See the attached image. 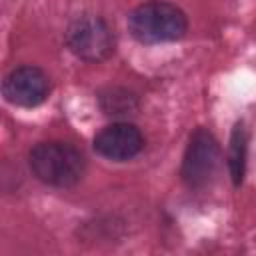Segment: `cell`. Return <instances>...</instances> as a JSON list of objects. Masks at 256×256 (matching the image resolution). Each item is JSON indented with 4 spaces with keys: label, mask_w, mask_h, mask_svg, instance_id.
Instances as JSON below:
<instances>
[{
    "label": "cell",
    "mask_w": 256,
    "mask_h": 256,
    "mask_svg": "<svg viewBox=\"0 0 256 256\" xmlns=\"http://www.w3.org/2000/svg\"><path fill=\"white\" fill-rule=\"evenodd\" d=\"M66 44L78 58L86 62H102L114 52V34L104 18L84 14L70 22Z\"/></svg>",
    "instance_id": "cell-3"
},
{
    "label": "cell",
    "mask_w": 256,
    "mask_h": 256,
    "mask_svg": "<svg viewBox=\"0 0 256 256\" xmlns=\"http://www.w3.org/2000/svg\"><path fill=\"white\" fill-rule=\"evenodd\" d=\"M50 80L38 66H20L2 80V96L20 108H34L48 98Z\"/></svg>",
    "instance_id": "cell-5"
},
{
    "label": "cell",
    "mask_w": 256,
    "mask_h": 256,
    "mask_svg": "<svg viewBox=\"0 0 256 256\" xmlns=\"http://www.w3.org/2000/svg\"><path fill=\"white\" fill-rule=\"evenodd\" d=\"M246 150H248V136H246L244 124L238 122L234 126V130H232L230 150H228V170H230L234 186L242 184L244 168H246Z\"/></svg>",
    "instance_id": "cell-7"
},
{
    "label": "cell",
    "mask_w": 256,
    "mask_h": 256,
    "mask_svg": "<svg viewBox=\"0 0 256 256\" xmlns=\"http://www.w3.org/2000/svg\"><path fill=\"white\" fill-rule=\"evenodd\" d=\"M128 30L142 44L176 42L186 34L188 20L176 4L152 0L130 12Z\"/></svg>",
    "instance_id": "cell-2"
},
{
    "label": "cell",
    "mask_w": 256,
    "mask_h": 256,
    "mask_svg": "<svg viewBox=\"0 0 256 256\" xmlns=\"http://www.w3.org/2000/svg\"><path fill=\"white\" fill-rule=\"evenodd\" d=\"M220 160V148L216 138L206 128H196L182 160V180L188 188H204L216 174Z\"/></svg>",
    "instance_id": "cell-4"
},
{
    "label": "cell",
    "mask_w": 256,
    "mask_h": 256,
    "mask_svg": "<svg viewBox=\"0 0 256 256\" xmlns=\"http://www.w3.org/2000/svg\"><path fill=\"white\" fill-rule=\"evenodd\" d=\"M144 148L142 132L130 122H114L102 128L94 138V150L114 162H126Z\"/></svg>",
    "instance_id": "cell-6"
},
{
    "label": "cell",
    "mask_w": 256,
    "mask_h": 256,
    "mask_svg": "<svg viewBox=\"0 0 256 256\" xmlns=\"http://www.w3.org/2000/svg\"><path fill=\"white\" fill-rule=\"evenodd\" d=\"M34 176L56 188H70L78 184L86 170V160L78 148L68 142H38L28 156Z\"/></svg>",
    "instance_id": "cell-1"
}]
</instances>
